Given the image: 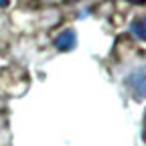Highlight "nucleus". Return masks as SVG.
<instances>
[{
    "instance_id": "f257e3e1",
    "label": "nucleus",
    "mask_w": 146,
    "mask_h": 146,
    "mask_svg": "<svg viewBox=\"0 0 146 146\" xmlns=\"http://www.w3.org/2000/svg\"><path fill=\"white\" fill-rule=\"evenodd\" d=\"M126 87L130 89L134 100L142 102L146 98V67H138L126 77Z\"/></svg>"
},
{
    "instance_id": "7ed1b4c3",
    "label": "nucleus",
    "mask_w": 146,
    "mask_h": 146,
    "mask_svg": "<svg viewBox=\"0 0 146 146\" xmlns=\"http://www.w3.org/2000/svg\"><path fill=\"white\" fill-rule=\"evenodd\" d=\"M130 33L140 41H146V16H140L136 21H132L130 25Z\"/></svg>"
},
{
    "instance_id": "39448f33",
    "label": "nucleus",
    "mask_w": 146,
    "mask_h": 146,
    "mask_svg": "<svg viewBox=\"0 0 146 146\" xmlns=\"http://www.w3.org/2000/svg\"><path fill=\"white\" fill-rule=\"evenodd\" d=\"M65 2H79V0H65Z\"/></svg>"
},
{
    "instance_id": "f03ea898",
    "label": "nucleus",
    "mask_w": 146,
    "mask_h": 146,
    "mask_svg": "<svg viewBox=\"0 0 146 146\" xmlns=\"http://www.w3.org/2000/svg\"><path fill=\"white\" fill-rule=\"evenodd\" d=\"M53 45H55L57 51H63V53L73 51L77 47V35H75V31H73V29H65L63 33H59L57 36H55Z\"/></svg>"
},
{
    "instance_id": "20e7f679",
    "label": "nucleus",
    "mask_w": 146,
    "mask_h": 146,
    "mask_svg": "<svg viewBox=\"0 0 146 146\" xmlns=\"http://www.w3.org/2000/svg\"><path fill=\"white\" fill-rule=\"evenodd\" d=\"M8 6V0H0V8H6Z\"/></svg>"
}]
</instances>
